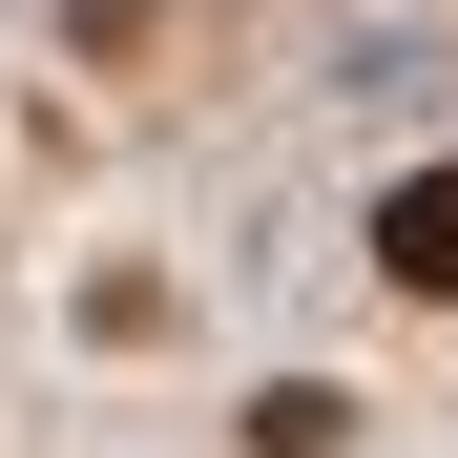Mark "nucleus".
Masks as SVG:
<instances>
[{
  "label": "nucleus",
  "instance_id": "obj_2",
  "mask_svg": "<svg viewBox=\"0 0 458 458\" xmlns=\"http://www.w3.org/2000/svg\"><path fill=\"white\" fill-rule=\"evenodd\" d=\"M334 437H354L334 375H271V396H250V458H334Z\"/></svg>",
  "mask_w": 458,
  "mask_h": 458
},
{
  "label": "nucleus",
  "instance_id": "obj_1",
  "mask_svg": "<svg viewBox=\"0 0 458 458\" xmlns=\"http://www.w3.org/2000/svg\"><path fill=\"white\" fill-rule=\"evenodd\" d=\"M375 271H396L417 313H458V167H417L396 208H375Z\"/></svg>",
  "mask_w": 458,
  "mask_h": 458
}]
</instances>
